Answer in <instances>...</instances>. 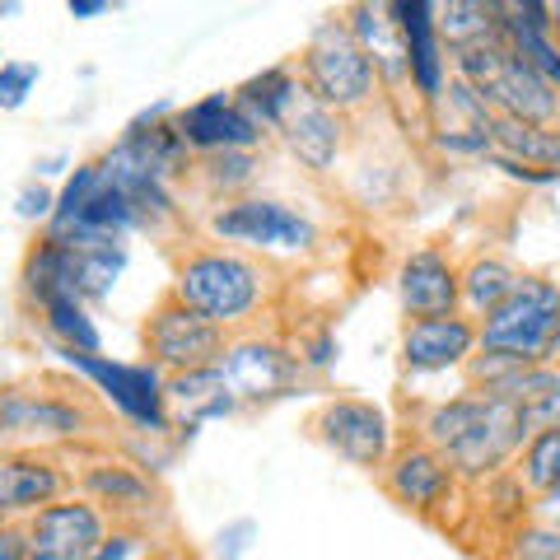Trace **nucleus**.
Returning a JSON list of instances; mask_svg holds the SVG:
<instances>
[{
  "instance_id": "f257e3e1",
  "label": "nucleus",
  "mask_w": 560,
  "mask_h": 560,
  "mask_svg": "<svg viewBox=\"0 0 560 560\" xmlns=\"http://www.w3.org/2000/svg\"><path fill=\"white\" fill-rule=\"evenodd\" d=\"M420 430H425V444L440 448L448 467L471 481L495 477L504 463H514L533 434L518 401H504L481 388H467L458 397L440 401Z\"/></svg>"
},
{
  "instance_id": "f03ea898",
  "label": "nucleus",
  "mask_w": 560,
  "mask_h": 560,
  "mask_svg": "<svg viewBox=\"0 0 560 560\" xmlns=\"http://www.w3.org/2000/svg\"><path fill=\"white\" fill-rule=\"evenodd\" d=\"M453 75L467 80L500 117L537 121V127H560V90L523 57V51H514L504 43V33L453 47Z\"/></svg>"
},
{
  "instance_id": "7ed1b4c3",
  "label": "nucleus",
  "mask_w": 560,
  "mask_h": 560,
  "mask_svg": "<svg viewBox=\"0 0 560 560\" xmlns=\"http://www.w3.org/2000/svg\"><path fill=\"white\" fill-rule=\"evenodd\" d=\"M556 331H560V280L523 276L477 323V350L514 364H537L551 360Z\"/></svg>"
},
{
  "instance_id": "20e7f679",
  "label": "nucleus",
  "mask_w": 560,
  "mask_h": 560,
  "mask_svg": "<svg viewBox=\"0 0 560 560\" xmlns=\"http://www.w3.org/2000/svg\"><path fill=\"white\" fill-rule=\"evenodd\" d=\"M173 294H178L187 308L206 313L210 323L238 327L261 308V300H267V271H261L253 257H243V253L201 248L178 267Z\"/></svg>"
},
{
  "instance_id": "39448f33",
  "label": "nucleus",
  "mask_w": 560,
  "mask_h": 560,
  "mask_svg": "<svg viewBox=\"0 0 560 560\" xmlns=\"http://www.w3.org/2000/svg\"><path fill=\"white\" fill-rule=\"evenodd\" d=\"M300 84L308 98H318L323 108H337V113H355L374 98L378 70L364 57V47L355 43L346 14H327V20L308 33V43L300 51Z\"/></svg>"
},
{
  "instance_id": "423d86ee",
  "label": "nucleus",
  "mask_w": 560,
  "mask_h": 560,
  "mask_svg": "<svg viewBox=\"0 0 560 560\" xmlns=\"http://www.w3.org/2000/svg\"><path fill=\"white\" fill-rule=\"evenodd\" d=\"M61 355L140 430H168V378L160 364H121L108 355H84V350H61Z\"/></svg>"
},
{
  "instance_id": "0eeeda50",
  "label": "nucleus",
  "mask_w": 560,
  "mask_h": 560,
  "mask_svg": "<svg viewBox=\"0 0 560 560\" xmlns=\"http://www.w3.org/2000/svg\"><path fill=\"white\" fill-rule=\"evenodd\" d=\"M145 355L150 364H160L168 374H187V370H206V364H215L224 355V327L210 323L206 313L187 308L178 294H168L145 318Z\"/></svg>"
},
{
  "instance_id": "6e6552de",
  "label": "nucleus",
  "mask_w": 560,
  "mask_h": 560,
  "mask_svg": "<svg viewBox=\"0 0 560 560\" xmlns=\"http://www.w3.org/2000/svg\"><path fill=\"white\" fill-rule=\"evenodd\" d=\"M313 434L318 444L331 448L337 458H346L350 467H364V471H378L393 453V425H388V411L378 401H364V397H331L313 416Z\"/></svg>"
},
{
  "instance_id": "1a4fd4ad",
  "label": "nucleus",
  "mask_w": 560,
  "mask_h": 560,
  "mask_svg": "<svg viewBox=\"0 0 560 560\" xmlns=\"http://www.w3.org/2000/svg\"><path fill=\"white\" fill-rule=\"evenodd\" d=\"M210 234L224 243L267 248V253H308L313 238H318L308 215H300V210H290L285 201H271V197L230 201L224 210L210 215Z\"/></svg>"
},
{
  "instance_id": "9d476101",
  "label": "nucleus",
  "mask_w": 560,
  "mask_h": 560,
  "mask_svg": "<svg viewBox=\"0 0 560 560\" xmlns=\"http://www.w3.org/2000/svg\"><path fill=\"white\" fill-rule=\"evenodd\" d=\"M215 370L224 378V388H230L238 401H267V397H280V393L294 388L304 360L290 355V350L276 346V341L248 337V341H230V346H224V355L215 360Z\"/></svg>"
},
{
  "instance_id": "9b49d317",
  "label": "nucleus",
  "mask_w": 560,
  "mask_h": 560,
  "mask_svg": "<svg viewBox=\"0 0 560 560\" xmlns=\"http://www.w3.org/2000/svg\"><path fill=\"white\" fill-rule=\"evenodd\" d=\"M477 355V318L467 313H430V318H407L401 331V364L411 374L458 370Z\"/></svg>"
},
{
  "instance_id": "f8f14e48",
  "label": "nucleus",
  "mask_w": 560,
  "mask_h": 560,
  "mask_svg": "<svg viewBox=\"0 0 560 560\" xmlns=\"http://www.w3.org/2000/svg\"><path fill=\"white\" fill-rule=\"evenodd\" d=\"M108 537L103 510L90 500H66L43 504L28 528V556L24 560H84L98 541Z\"/></svg>"
},
{
  "instance_id": "ddd939ff",
  "label": "nucleus",
  "mask_w": 560,
  "mask_h": 560,
  "mask_svg": "<svg viewBox=\"0 0 560 560\" xmlns=\"http://www.w3.org/2000/svg\"><path fill=\"white\" fill-rule=\"evenodd\" d=\"M397 294L407 318H430V313L463 308V267L444 248H416L397 267Z\"/></svg>"
},
{
  "instance_id": "4468645a",
  "label": "nucleus",
  "mask_w": 560,
  "mask_h": 560,
  "mask_svg": "<svg viewBox=\"0 0 560 560\" xmlns=\"http://www.w3.org/2000/svg\"><path fill=\"white\" fill-rule=\"evenodd\" d=\"M401 38H407V57H411V84L425 103H440L444 84H448V43L440 33V0H388Z\"/></svg>"
},
{
  "instance_id": "2eb2a0df",
  "label": "nucleus",
  "mask_w": 560,
  "mask_h": 560,
  "mask_svg": "<svg viewBox=\"0 0 560 560\" xmlns=\"http://www.w3.org/2000/svg\"><path fill=\"white\" fill-rule=\"evenodd\" d=\"M173 127L183 131L187 150H206V154H215V150H257L261 136H267L248 113L238 108L234 94H206L197 103H187V108L173 117Z\"/></svg>"
},
{
  "instance_id": "dca6fc26",
  "label": "nucleus",
  "mask_w": 560,
  "mask_h": 560,
  "mask_svg": "<svg viewBox=\"0 0 560 560\" xmlns=\"http://www.w3.org/2000/svg\"><path fill=\"white\" fill-rule=\"evenodd\" d=\"M453 481H458V471L425 440L397 448L393 458L383 463V486H388V495L397 504H407V510H434V504H444Z\"/></svg>"
},
{
  "instance_id": "f3484780",
  "label": "nucleus",
  "mask_w": 560,
  "mask_h": 560,
  "mask_svg": "<svg viewBox=\"0 0 560 560\" xmlns=\"http://www.w3.org/2000/svg\"><path fill=\"white\" fill-rule=\"evenodd\" d=\"M280 136H285L290 154L313 173H331V164L341 160V145H346V113L337 108H323L318 98H300L290 108V117L280 121Z\"/></svg>"
},
{
  "instance_id": "a211bd4d",
  "label": "nucleus",
  "mask_w": 560,
  "mask_h": 560,
  "mask_svg": "<svg viewBox=\"0 0 560 560\" xmlns=\"http://www.w3.org/2000/svg\"><path fill=\"white\" fill-rule=\"evenodd\" d=\"M346 24L355 33V43L364 47V57L374 61L378 80L388 84H401L411 80V57H407V38H401V24L388 0H355V5H346Z\"/></svg>"
},
{
  "instance_id": "6ab92c4d",
  "label": "nucleus",
  "mask_w": 560,
  "mask_h": 560,
  "mask_svg": "<svg viewBox=\"0 0 560 560\" xmlns=\"http://www.w3.org/2000/svg\"><path fill=\"white\" fill-rule=\"evenodd\" d=\"M90 420L75 401H57V397H33V393H10L0 397V430L10 434H47V440H70L80 434Z\"/></svg>"
},
{
  "instance_id": "aec40b11",
  "label": "nucleus",
  "mask_w": 560,
  "mask_h": 560,
  "mask_svg": "<svg viewBox=\"0 0 560 560\" xmlns=\"http://www.w3.org/2000/svg\"><path fill=\"white\" fill-rule=\"evenodd\" d=\"M61 495V467L38 453L24 458H0V514H20V510H43Z\"/></svg>"
},
{
  "instance_id": "412c9836",
  "label": "nucleus",
  "mask_w": 560,
  "mask_h": 560,
  "mask_svg": "<svg viewBox=\"0 0 560 560\" xmlns=\"http://www.w3.org/2000/svg\"><path fill=\"white\" fill-rule=\"evenodd\" d=\"M234 98L261 131H280V121H285L294 103L304 98V84H300V75H294L290 66H267L261 75L243 80L234 90Z\"/></svg>"
},
{
  "instance_id": "4be33fe9",
  "label": "nucleus",
  "mask_w": 560,
  "mask_h": 560,
  "mask_svg": "<svg viewBox=\"0 0 560 560\" xmlns=\"http://www.w3.org/2000/svg\"><path fill=\"white\" fill-rule=\"evenodd\" d=\"M168 407H178V416L191 425H201V420H220L238 407V397L224 388V378L215 364H206V370H187V374H168Z\"/></svg>"
},
{
  "instance_id": "5701e85b",
  "label": "nucleus",
  "mask_w": 560,
  "mask_h": 560,
  "mask_svg": "<svg viewBox=\"0 0 560 560\" xmlns=\"http://www.w3.org/2000/svg\"><path fill=\"white\" fill-rule=\"evenodd\" d=\"M490 154L560 173V127H537V121L495 113V121H490Z\"/></svg>"
},
{
  "instance_id": "b1692460",
  "label": "nucleus",
  "mask_w": 560,
  "mask_h": 560,
  "mask_svg": "<svg viewBox=\"0 0 560 560\" xmlns=\"http://www.w3.org/2000/svg\"><path fill=\"white\" fill-rule=\"evenodd\" d=\"M523 280L518 267H510L504 257H471L467 267H463V308H467V318H486L490 308H495L504 294H510L514 285Z\"/></svg>"
},
{
  "instance_id": "393cba45",
  "label": "nucleus",
  "mask_w": 560,
  "mask_h": 560,
  "mask_svg": "<svg viewBox=\"0 0 560 560\" xmlns=\"http://www.w3.org/2000/svg\"><path fill=\"white\" fill-rule=\"evenodd\" d=\"M121 271H127V248L121 243H75V294L84 304L108 300Z\"/></svg>"
},
{
  "instance_id": "a878e982",
  "label": "nucleus",
  "mask_w": 560,
  "mask_h": 560,
  "mask_svg": "<svg viewBox=\"0 0 560 560\" xmlns=\"http://www.w3.org/2000/svg\"><path fill=\"white\" fill-rule=\"evenodd\" d=\"M84 490L94 495V504H113V510H145V504H154V486L136 467L121 463L90 467L84 471Z\"/></svg>"
},
{
  "instance_id": "bb28decb",
  "label": "nucleus",
  "mask_w": 560,
  "mask_h": 560,
  "mask_svg": "<svg viewBox=\"0 0 560 560\" xmlns=\"http://www.w3.org/2000/svg\"><path fill=\"white\" fill-rule=\"evenodd\" d=\"M43 313H47V331L66 350H84V355H98V350H103V337H98V327L90 318V308H84V300H75V294L47 300Z\"/></svg>"
},
{
  "instance_id": "cd10ccee",
  "label": "nucleus",
  "mask_w": 560,
  "mask_h": 560,
  "mask_svg": "<svg viewBox=\"0 0 560 560\" xmlns=\"http://www.w3.org/2000/svg\"><path fill=\"white\" fill-rule=\"evenodd\" d=\"M556 481H560V425L533 430L518 453V486L528 490V495H541V490Z\"/></svg>"
},
{
  "instance_id": "c85d7f7f",
  "label": "nucleus",
  "mask_w": 560,
  "mask_h": 560,
  "mask_svg": "<svg viewBox=\"0 0 560 560\" xmlns=\"http://www.w3.org/2000/svg\"><path fill=\"white\" fill-rule=\"evenodd\" d=\"M500 33H504V43H510L514 51H523V57H528V61L541 70V75H547L556 90H560V43H556V33H551V28L504 20Z\"/></svg>"
},
{
  "instance_id": "c756f323",
  "label": "nucleus",
  "mask_w": 560,
  "mask_h": 560,
  "mask_svg": "<svg viewBox=\"0 0 560 560\" xmlns=\"http://www.w3.org/2000/svg\"><path fill=\"white\" fill-rule=\"evenodd\" d=\"M206 183L210 187H243V183H253V173H257V154L253 150H215V154H206Z\"/></svg>"
},
{
  "instance_id": "7c9ffc66",
  "label": "nucleus",
  "mask_w": 560,
  "mask_h": 560,
  "mask_svg": "<svg viewBox=\"0 0 560 560\" xmlns=\"http://www.w3.org/2000/svg\"><path fill=\"white\" fill-rule=\"evenodd\" d=\"M514 560H560V528L547 518H537L533 528H523L514 537Z\"/></svg>"
},
{
  "instance_id": "2f4dec72",
  "label": "nucleus",
  "mask_w": 560,
  "mask_h": 560,
  "mask_svg": "<svg viewBox=\"0 0 560 560\" xmlns=\"http://www.w3.org/2000/svg\"><path fill=\"white\" fill-rule=\"evenodd\" d=\"M33 84H38V66H33V61H5V66H0V108H5V113L24 108L28 94H33Z\"/></svg>"
},
{
  "instance_id": "473e14b6",
  "label": "nucleus",
  "mask_w": 560,
  "mask_h": 560,
  "mask_svg": "<svg viewBox=\"0 0 560 560\" xmlns=\"http://www.w3.org/2000/svg\"><path fill=\"white\" fill-rule=\"evenodd\" d=\"M523 416H528V430H551V425H560V388L533 397L528 407H523Z\"/></svg>"
},
{
  "instance_id": "72a5a7b5",
  "label": "nucleus",
  "mask_w": 560,
  "mask_h": 560,
  "mask_svg": "<svg viewBox=\"0 0 560 560\" xmlns=\"http://www.w3.org/2000/svg\"><path fill=\"white\" fill-rule=\"evenodd\" d=\"M51 210H57V197H51L47 187H24L20 191V215L24 220H51Z\"/></svg>"
},
{
  "instance_id": "f704fd0d",
  "label": "nucleus",
  "mask_w": 560,
  "mask_h": 560,
  "mask_svg": "<svg viewBox=\"0 0 560 560\" xmlns=\"http://www.w3.org/2000/svg\"><path fill=\"white\" fill-rule=\"evenodd\" d=\"M504 20H518V24H537V28H551V14H547V0H510Z\"/></svg>"
},
{
  "instance_id": "c9c22d12",
  "label": "nucleus",
  "mask_w": 560,
  "mask_h": 560,
  "mask_svg": "<svg viewBox=\"0 0 560 560\" xmlns=\"http://www.w3.org/2000/svg\"><path fill=\"white\" fill-rule=\"evenodd\" d=\"M131 551H136V537L131 533H113V537H103L84 560H127Z\"/></svg>"
},
{
  "instance_id": "e433bc0d",
  "label": "nucleus",
  "mask_w": 560,
  "mask_h": 560,
  "mask_svg": "<svg viewBox=\"0 0 560 560\" xmlns=\"http://www.w3.org/2000/svg\"><path fill=\"white\" fill-rule=\"evenodd\" d=\"M331 355H337V341H331L327 331H323V337L308 346V355H300V360L308 364V370H327V364H331Z\"/></svg>"
},
{
  "instance_id": "4c0bfd02",
  "label": "nucleus",
  "mask_w": 560,
  "mask_h": 560,
  "mask_svg": "<svg viewBox=\"0 0 560 560\" xmlns=\"http://www.w3.org/2000/svg\"><path fill=\"white\" fill-rule=\"evenodd\" d=\"M28 556V533L0 528V560H24Z\"/></svg>"
},
{
  "instance_id": "58836bf2",
  "label": "nucleus",
  "mask_w": 560,
  "mask_h": 560,
  "mask_svg": "<svg viewBox=\"0 0 560 560\" xmlns=\"http://www.w3.org/2000/svg\"><path fill=\"white\" fill-rule=\"evenodd\" d=\"M537 518H547V523H556V528H560V481L537 495Z\"/></svg>"
},
{
  "instance_id": "ea45409f",
  "label": "nucleus",
  "mask_w": 560,
  "mask_h": 560,
  "mask_svg": "<svg viewBox=\"0 0 560 560\" xmlns=\"http://www.w3.org/2000/svg\"><path fill=\"white\" fill-rule=\"evenodd\" d=\"M113 0H66V10H70V20H98L103 10H108Z\"/></svg>"
},
{
  "instance_id": "a19ab883",
  "label": "nucleus",
  "mask_w": 560,
  "mask_h": 560,
  "mask_svg": "<svg viewBox=\"0 0 560 560\" xmlns=\"http://www.w3.org/2000/svg\"><path fill=\"white\" fill-rule=\"evenodd\" d=\"M547 14H551V33H556V43H560V0H547Z\"/></svg>"
},
{
  "instance_id": "79ce46f5",
  "label": "nucleus",
  "mask_w": 560,
  "mask_h": 560,
  "mask_svg": "<svg viewBox=\"0 0 560 560\" xmlns=\"http://www.w3.org/2000/svg\"><path fill=\"white\" fill-rule=\"evenodd\" d=\"M551 364H560V331H556V341H551Z\"/></svg>"
},
{
  "instance_id": "37998d69",
  "label": "nucleus",
  "mask_w": 560,
  "mask_h": 560,
  "mask_svg": "<svg viewBox=\"0 0 560 560\" xmlns=\"http://www.w3.org/2000/svg\"><path fill=\"white\" fill-rule=\"evenodd\" d=\"M0 66H5V61H0Z\"/></svg>"
}]
</instances>
